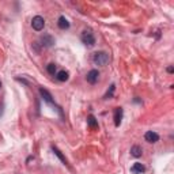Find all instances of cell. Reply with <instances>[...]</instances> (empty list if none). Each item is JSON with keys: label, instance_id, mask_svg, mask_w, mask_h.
I'll return each mask as SVG.
<instances>
[{"label": "cell", "instance_id": "17", "mask_svg": "<svg viewBox=\"0 0 174 174\" xmlns=\"http://www.w3.org/2000/svg\"><path fill=\"white\" fill-rule=\"evenodd\" d=\"M167 72H170V73H173V72H174V68H173L172 65H170L169 68H167Z\"/></svg>", "mask_w": 174, "mask_h": 174}, {"label": "cell", "instance_id": "8", "mask_svg": "<svg viewBox=\"0 0 174 174\" xmlns=\"http://www.w3.org/2000/svg\"><path fill=\"white\" fill-rule=\"evenodd\" d=\"M40 94H41V97H42V99L45 102H48V103H50V105H53V98H52V95H50V92L48 91V90H45V88H40Z\"/></svg>", "mask_w": 174, "mask_h": 174}, {"label": "cell", "instance_id": "16", "mask_svg": "<svg viewBox=\"0 0 174 174\" xmlns=\"http://www.w3.org/2000/svg\"><path fill=\"white\" fill-rule=\"evenodd\" d=\"M114 90H116V86H114V84H112V86H110V88L108 90V92H106L105 94V99H109V98H112L113 97V92H114Z\"/></svg>", "mask_w": 174, "mask_h": 174}, {"label": "cell", "instance_id": "19", "mask_svg": "<svg viewBox=\"0 0 174 174\" xmlns=\"http://www.w3.org/2000/svg\"><path fill=\"white\" fill-rule=\"evenodd\" d=\"M0 88H2V82H0Z\"/></svg>", "mask_w": 174, "mask_h": 174}, {"label": "cell", "instance_id": "18", "mask_svg": "<svg viewBox=\"0 0 174 174\" xmlns=\"http://www.w3.org/2000/svg\"><path fill=\"white\" fill-rule=\"evenodd\" d=\"M3 114V105H0V116Z\"/></svg>", "mask_w": 174, "mask_h": 174}, {"label": "cell", "instance_id": "15", "mask_svg": "<svg viewBox=\"0 0 174 174\" xmlns=\"http://www.w3.org/2000/svg\"><path fill=\"white\" fill-rule=\"evenodd\" d=\"M52 150H53V153L56 154L57 157L61 159V162H63V163H64V165H67V159L64 158V155H63V154L60 153V150H59V148H56V147H52Z\"/></svg>", "mask_w": 174, "mask_h": 174}, {"label": "cell", "instance_id": "1", "mask_svg": "<svg viewBox=\"0 0 174 174\" xmlns=\"http://www.w3.org/2000/svg\"><path fill=\"white\" fill-rule=\"evenodd\" d=\"M92 61L95 65H106L109 63V54L106 52H97V53H94Z\"/></svg>", "mask_w": 174, "mask_h": 174}, {"label": "cell", "instance_id": "6", "mask_svg": "<svg viewBox=\"0 0 174 174\" xmlns=\"http://www.w3.org/2000/svg\"><path fill=\"white\" fill-rule=\"evenodd\" d=\"M144 139H146V142L147 143H157L158 140H159V135L157 132H154V131H148V132H146V135H144Z\"/></svg>", "mask_w": 174, "mask_h": 174}, {"label": "cell", "instance_id": "9", "mask_svg": "<svg viewBox=\"0 0 174 174\" xmlns=\"http://www.w3.org/2000/svg\"><path fill=\"white\" fill-rule=\"evenodd\" d=\"M131 172L133 174H142L146 172V167L142 165V163H139V162H136V163H133L132 165V167H131Z\"/></svg>", "mask_w": 174, "mask_h": 174}, {"label": "cell", "instance_id": "10", "mask_svg": "<svg viewBox=\"0 0 174 174\" xmlns=\"http://www.w3.org/2000/svg\"><path fill=\"white\" fill-rule=\"evenodd\" d=\"M57 25H59V27H60V29H63V30H65V29L69 27V22H68V19H67L65 16H60V18H59Z\"/></svg>", "mask_w": 174, "mask_h": 174}, {"label": "cell", "instance_id": "5", "mask_svg": "<svg viewBox=\"0 0 174 174\" xmlns=\"http://www.w3.org/2000/svg\"><path fill=\"white\" fill-rule=\"evenodd\" d=\"M86 79H87V82L90 83V84H95V83L98 82V79H99V72H98V69H91V71L87 73Z\"/></svg>", "mask_w": 174, "mask_h": 174}, {"label": "cell", "instance_id": "12", "mask_svg": "<svg viewBox=\"0 0 174 174\" xmlns=\"http://www.w3.org/2000/svg\"><path fill=\"white\" fill-rule=\"evenodd\" d=\"M56 78H57V80H60V82H67L68 78H69V73L63 69V71H59L56 73Z\"/></svg>", "mask_w": 174, "mask_h": 174}, {"label": "cell", "instance_id": "13", "mask_svg": "<svg viewBox=\"0 0 174 174\" xmlns=\"http://www.w3.org/2000/svg\"><path fill=\"white\" fill-rule=\"evenodd\" d=\"M142 154H143V150H142V147L140 146H133L131 148V155L132 157L139 158V157H142Z\"/></svg>", "mask_w": 174, "mask_h": 174}, {"label": "cell", "instance_id": "7", "mask_svg": "<svg viewBox=\"0 0 174 174\" xmlns=\"http://www.w3.org/2000/svg\"><path fill=\"white\" fill-rule=\"evenodd\" d=\"M123 116H124V112H123V109L121 108H116L114 109V125L116 127H120V124H121V121H123Z\"/></svg>", "mask_w": 174, "mask_h": 174}, {"label": "cell", "instance_id": "11", "mask_svg": "<svg viewBox=\"0 0 174 174\" xmlns=\"http://www.w3.org/2000/svg\"><path fill=\"white\" fill-rule=\"evenodd\" d=\"M87 124H88V127H90L91 129H97L98 128V121H97V118L92 116V114H90V116H88Z\"/></svg>", "mask_w": 174, "mask_h": 174}, {"label": "cell", "instance_id": "14", "mask_svg": "<svg viewBox=\"0 0 174 174\" xmlns=\"http://www.w3.org/2000/svg\"><path fill=\"white\" fill-rule=\"evenodd\" d=\"M46 71L49 72L50 75H54L56 71H57V65L53 64V63H50V64H48V67H46Z\"/></svg>", "mask_w": 174, "mask_h": 174}, {"label": "cell", "instance_id": "3", "mask_svg": "<svg viewBox=\"0 0 174 174\" xmlns=\"http://www.w3.org/2000/svg\"><path fill=\"white\" fill-rule=\"evenodd\" d=\"M31 26H33V29H34L35 31H41L42 29L45 27V21H44L42 16L35 15L34 18H33V21H31Z\"/></svg>", "mask_w": 174, "mask_h": 174}, {"label": "cell", "instance_id": "2", "mask_svg": "<svg viewBox=\"0 0 174 174\" xmlns=\"http://www.w3.org/2000/svg\"><path fill=\"white\" fill-rule=\"evenodd\" d=\"M80 40H82V42L86 46H94L95 45V37H94V34H92L90 30H84L82 33V37H80Z\"/></svg>", "mask_w": 174, "mask_h": 174}, {"label": "cell", "instance_id": "4", "mask_svg": "<svg viewBox=\"0 0 174 174\" xmlns=\"http://www.w3.org/2000/svg\"><path fill=\"white\" fill-rule=\"evenodd\" d=\"M40 42H41V46H44V48H50L54 44V38L50 34H44L40 38Z\"/></svg>", "mask_w": 174, "mask_h": 174}]
</instances>
